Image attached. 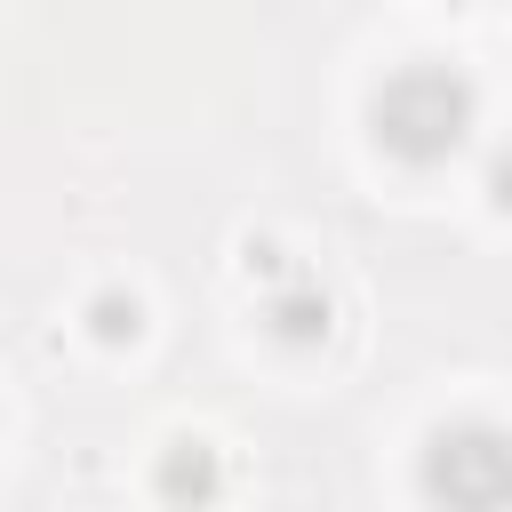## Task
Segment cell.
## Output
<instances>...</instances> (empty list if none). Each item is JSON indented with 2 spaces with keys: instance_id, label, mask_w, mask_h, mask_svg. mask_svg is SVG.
I'll list each match as a JSON object with an SVG mask.
<instances>
[{
  "instance_id": "obj_1",
  "label": "cell",
  "mask_w": 512,
  "mask_h": 512,
  "mask_svg": "<svg viewBox=\"0 0 512 512\" xmlns=\"http://www.w3.org/2000/svg\"><path fill=\"white\" fill-rule=\"evenodd\" d=\"M376 144L392 152V160H408V168H432V160H448L456 144H464V128H472V88L456 80V72H440V64H408V72H392L384 88H376Z\"/></svg>"
},
{
  "instance_id": "obj_2",
  "label": "cell",
  "mask_w": 512,
  "mask_h": 512,
  "mask_svg": "<svg viewBox=\"0 0 512 512\" xmlns=\"http://www.w3.org/2000/svg\"><path fill=\"white\" fill-rule=\"evenodd\" d=\"M504 488H512V456H504V432L496 424H456L424 448V496L448 504V512H504Z\"/></svg>"
},
{
  "instance_id": "obj_3",
  "label": "cell",
  "mask_w": 512,
  "mask_h": 512,
  "mask_svg": "<svg viewBox=\"0 0 512 512\" xmlns=\"http://www.w3.org/2000/svg\"><path fill=\"white\" fill-rule=\"evenodd\" d=\"M160 488H168V496L208 504V496H216V448H208V440H176V448H168V464H160Z\"/></svg>"
},
{
  "instance_id": "obj_4",
  "label": "cell",
  "mask_w": 512,
  "mask_h": 512,
  "mask_svg": "<svg viewBox=\"0 0 512 512\" xmlns=\"http://www.w3.org/2000/svg\"><path fill=\"white\" fill-rule=\"evenodd\" d=\"M280 336H320L328 328V296H304V304H272Z\"/></svg>"
}]
</instances>
